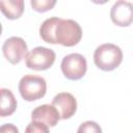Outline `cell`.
<instances>
[{
    "mask_svg": "<svg viewBox=\"0 0 133 133\" xmlns=\"http://www.w3.org/2000/svg\"><path fill=\"white\" fill-rule=\"evenodd\" d=\"M28 47L26 42L20 36H11L5 39L2 46V52L4 57L12 64L19 63L26 57Z\"/></svg>",
    "mask_w": 133,
    "mask_h": 133,
    "instance_id": "obj_6",
    "label": "cell"
},
{
    "mask_svg": "<svg viewBox=\"0 0 133 133\" xmlns=\"http://www.w3.org/2000/svg\"><path fill=\"white\" fill-rule=\"evenodd\" d=\"M60 68L65 78L70 80H79L86 74L87 62L82 54L71 53L62 58Z\"/></svg>",
    "mask_w": 133,
    "mask_h": 133,
    "instance_id": "obj_5",
    "label": "cell"
},
{
    "mask_svg": "<svg viewBox=\"0 0 133 133\" xmlns=\"http://www.w3.org/2000/svg\"><path fill=\"white\" fill-rule=\"evenodd\" d=\"M1 100H0V116H8L11 115L17 108V100L8 88H1Z\"/></svg>",
    "mask_w": 133,
    "mask_h": 133,
    "instance_id": "obj_11",
    "label": "cell"
},
{
    "mask_svg": "<svg viewBox=\"0 0 133 133\" xmlns=\"http://www.w3.org/2000/svg\"><path fill=\"white\" fill-rule=\"evenodd\" d=\"M110 18L116 26H129L133 22V3L125 0L116 1L110 9Z\"/></svg>",
    "mask_w": 133,
    "mask_h": 133,
    "instance_id": "obj_7",
    "label": "cell"
},
{
    "mask_svg": "<svg viewBox=\"0 0 133 133\" xmlns=\"http://www.w3.org/2000/svg\"><path fill=\"white\" fill-rule=\"evenodd\" d=\"M47 83L43 77L35 75H25L19 82L21 97L27 102H33L46 95Z\"/></svg>",
    "mask_w": 133,
    "mask_h": 133,
    "instance_id": "obj_3",
    "label": "cell"
},
{
    "mask_svg": "<svg viewBox=\"0 0 133 133\" xmlns=\"http://www.w3.org/2000/svg\"><path fill=\"white\" fill-rule=\"evenodd\" d=\"M0 9L3 15L9 20L19 19L24 11L23 0H2L0 1Z\"/></svg>",
    "mask_w": 133,
    "mask_h": 133,
    "instance_id": "obj_10",
    "label": "cell"
},
{
    "mask_svg": "<svg viewBox=\"0 0 133 133\" xmlns=\"http://www.w3.org/2000/svg\"><path fill=\"white\" fill-rule=\"evenodd\" d=\"M56 54L52 49L46 47H35L29 51L25 57V64L34 71H45L51 68L55 61Z\"/></svg>",
    "mask_w": 133,
    "mask_h": 133,
    "instance_id": "obj_4",
    "label": "cell"
},
{
    "mask_svg": "<svg viewBox=\"0 0 133 133\" xmlns=\"http://www.w3.org/2000/svg\"><path fill=\"white\" fill-rule=\"evenodd\" d=\"M39 35L46 43L73 47L80 42L82 37V29L74 20L51 17L42 23L39 27Z\"/></svg>",
    "mask_w": 133,
    "mask_h": 133,
    "instance_id": "obj_1",
    "label": "cell"
},
{
    "mask_svg": "<svg viewBox=\"0 0 133 133\" xmlns=\"http://www.w3.org/2000/svg\"><path fill=\"white\" fill-rule=\"evenodd\" d=\"M31 7L37 12H46L54 7L56 4L55 0H31Z\"/></svg>",
    "mask_w": 133,
    "mask_h": 133,
    "instance_id": "obj_12",
    "label": "cell"
},
{
    "mask_svg": "<svg viewBox=\"0 0 133 133\" xmlns=\"http://www.w3.org/2000/svg\"><path fill=\"white\" fill-rule=\"evenodd\" d=\"M58 110L51 104H44L35 107L31 112V119L46 124L47 126L54 127L60 119Z\"/></svg>",
    "mask_w": 133,
    "mask_h": 133,
    "instance_id": "obj_9",
    "label": "cell"
},
{
    "mask_svg": "<svg viewBox=\"0 0 133 133\" xmlns=\"http://www.w3.org/2000/svg\"><path fill=\"white\" fill-rule=\"evenodd\" d=\"M77 133H102V128L94 121H86L79 126Z\"/></svg>",
    "mask_w": 133,
    "mask_h": 133,
    "instance_id": "obj_13",
    "label": "cell"
},
{
    "mask_svg": "<svg viewBox=\"0 0 133 133\" xmlns=\"http://www.w3.org/2000/svg\"><path fill=\"white\" fill-rule=\"evenodd\" d=\"M25 133H49V126L41 122L31 121L27 125Z\"/></svg>",
    "mask_w": 133,
    "mask_h": 133,
    "instance_id": "obj_14",
    "label": "cell"
},
{
    "mask_svg": "<svg viewBox=\"0 0 133 133\" xmlns=\"http://www.w3.org/2000/svg\"><path fill=\"white\" fill-rule=\"evenodd\" d=\"M0 133H19V130L14 124H4L0 128Z\"/></svg>",
    "mask_w": 133,
    "mask_h": 133,
    "instance_id": "obj_15",
    "label": "cell"
},
{
    "mask_svg": "<svg viewBox=\"0 0 133 133\" xmlns=\"http://www.w3.org/2000/svg\"><path fill=\"white\" fill-rule=\"evenodd\" d=\"M123 61L122 49L111 43L100 45L94 53V62L102 71L115 70Z\"/></svg>",
    "mask_w": 133,
    "mask_h": 133,
    "instance_id": "obj_2",
    "label": "cell"
},
{
    "mask_svg": "<svg viewBox=\"0 0 133 133\" xmlns=\"http://www.w3.org/2000/svg\"><path fill=\"white\" fill-rule=\"evenodd\" d=\"M52 105L58 110L62 119L72 117L77 110V101L70 92L57 94L52 100Z\"/></svg>",
    "mask_w": 133,
    "mask_h": 133,
    "instance_id": "obj_8",
    "label": "cell"
}]
</instances>
